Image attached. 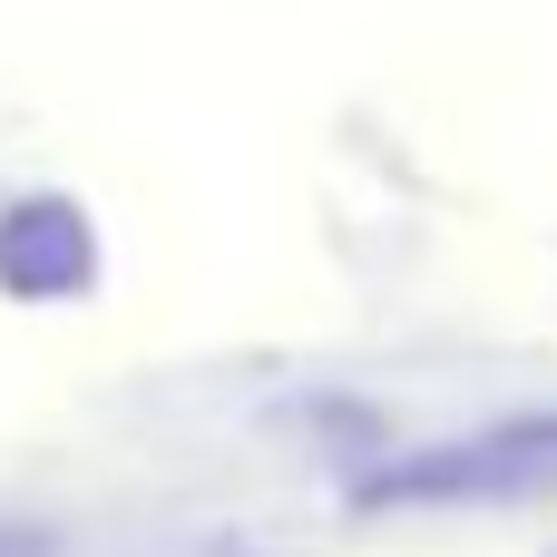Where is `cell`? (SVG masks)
Returning a JSON list of instances; mask_svg holds the SVG:
<instances>
[{
  "label": "cell",
  "instance_id": "cell-1",
  "mask_svg": "<svg viewBox=\"0 0 557 557\" xmlns=\"http://www.w3.org/2000/svg\"><path fill=\"white\" fill-rule=\"evenodd\" d=\"M529 480H557V411L548 421H509V431H490V441H470V450H421V460H401V470H372L362 480V499L382 509H401V499H499V490H529Z\"/></svg>",
  "mask_w": 557,
  "mask_h": 557
}]
</instances>
